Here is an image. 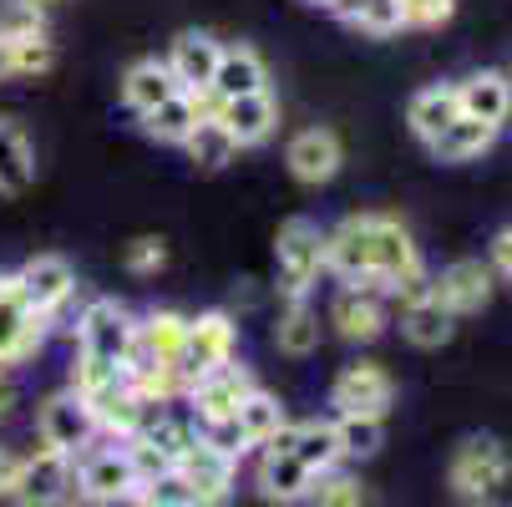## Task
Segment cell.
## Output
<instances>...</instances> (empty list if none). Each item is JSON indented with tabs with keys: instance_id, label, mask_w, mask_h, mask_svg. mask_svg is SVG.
Segmentation results:
<instances>
[{
	"instance_id": "6da1fadb",
	"label": "cell",
	"mask_w": 512,
	"mask_h": 507,
	"mask_svg": "<svg viewBox=\"0 0 512 507\" xmlns=\"http://www.w3.org/2000/svg\"><path fill=\"white\" fill-rule=\"evenodd\" d=\"M325 269H335L340 279L365 284V289H391L401 305L421 300L431 289L421 249L386 213H350L340 229H330L325 234Z\"/></svg>"
},
{
	"instance_id": "7a4b0ae2",
	"label": "cell",
	"mask_w": 512,
	"mask_h": 507,
	"mask_svg": "<svg viewBox=\"0 0 512 507\" xmlns=\"http://www.w3.org/2000/svg\"><path fill=\"white\" fill-rule=\"evenodd\" d=\"M325 274V234L315 219H289L274 239V284L284 300H305Z\"/></svg>"
},
{
	"instance_id": "3957f363",
	"label": "cell",
	"mask_w": 512,
	"mask_h": 507,
	"mask_svg": "<svg viewBox=\"0 0 512 507\" xmlns=\"http://www.w3.org/2000/svg\"><path fill=\"white\" fill-rule=\"evenodd\" d=\"M173 477L183 482V492L193 497V507H224L229 492H234V452L218 447L213 437H193L178 452Z\"/></svg>"
},
{
	"instance_id": "277c9868",
	"label": "cell",
	"mask_w": 512,
	"mask_h": 507,
	"mask_svg": "<svg viewBox=\"0 0 512 507\" xmlns=\"http://www.w3.org/2000/svg\"><path fill=\"white\" fill-rule=\"evenodd\" d=\"M512 477V457L497 437H467L457 452H452V467H447V482L457 497L467 502H487L507 487Z\"/></svg>"
},
{
	"instance_id": "5b68a950",
	"label": "cell",
	"mask_w": 512,
	"mask_h": 507,
	"mask_svg": "<svg viewBox=\"0 0 512 507\" xmlns=\"http://www.w3.org/2000/svg\"><path fill=\"white\" fill-rule=\"evenodd\" d=\"M16 507H66L77 497V472H71V457L66 452H31L26 462H16V477H11V492H6Z\"/></svg>"
},
{
	"instance_id": "8992f818",
	"label": "cell",
	"mask_w": 512,
	"mask_h": 507,
	"mask_svg": "<svg viewBox=\"0 0 512 507\" xmlns=\"http://www.w3.org/2000/svg\"><path fill=\"white\" fill-rule=\"evenodd\" d=\"M239 355V325L234 315L224 310H203L198 320H188V335H183V360H178V371H183V386L218 371V366H229V360Z\"/></svg>"
},
{
	"instance_id": "52a82bcc",
	"label": "cell",
	"mask_w": 512,
	"mask_h": 507,
	"mask_svg": "<svg viewBox=\"0 0 512 507\" xmlns=\"http://www.w3.org/2000/svg\"><path fill=\"white\" fill-rule=\"evenodd\" d=\"M132 330H137V320L117 300H92L77 320V355H92L102 366H127Z\"/></svg>"
},
{
	"instance_id": "ba28073f",
	"label": "cell",
	"mask_w": 512,
	"mask_h": 507,
	"mask_svg": "<svg viewBox=\"0 0 512 507\" xmlns=\"http://www.w3.org/2000/svg\"><path fill=\"white\" fill-rule=\"evenodd\" d=\"M396 401V381L386 366H376V360H355V366H345L330 386V406L335 416H381L391 411Z\"/></svg>"
},
{
	"instance_id": "9c48e42d",
	"label": "cell",
	"mask_w": 512,
	"mask_h": 507,
	"mask_svg": "<svg viewBox=\"0 0 512 507\" xmlns=\"http://www.w3.org/2000/svg\"><path fill=\"white\" fill-rule=\"evenodd\" d=\"M36 431H41V447L77 457V452L92 442V431H97L87 396L71 391V386L56 391V396H46V401H41V416H36Z\"/></svg>"
},
{
	"instance_id": "30bf717a",
	"label": "cell",
	"mask_w": 512,
	"mask_h": 507,
	"mask_svg": "<svg viewBox=\"0 0 512 507\" xmlns=\"http://www.w3.org/2000/svg\"><path fill=\"white\" fill-rule=\"evenodd\" d=\"M11 279H16V289H21V300H26L41 320L61 315L66 300H71V289H77V269H71L61 254H31Z\"/></svg>"
},
{
	"instance_id": "8fae6325",
	"label": "cell",
	"mask_w": 512,
	"mask_h": 507,
	"mask_svg": "<svg viewBox=\"0 0 512 507\" xmlns=\"http://www.w3.org/2000/svg\"><path fill=\"white\" fill-rule=\"evenodd\" d=\"M46 340V320L21 300L11 274H0V366H21Z\"/></svg>"
},
{
	"instance_id": "7c38bea8",
	"label": "cell",
	"mask_w": 512,
	"mask_h": 507,
	"mask_svg": "<svg viewBox=\"0 0 512 507\" xmlns=\"http://www.w3.org/2000/svg\"><path fill=\"white\" fill-rule=\"evenodd\" d=\"M254 391V381H249V371L244 366H218V371H208V376H198V381H188V401H193V416L213 431V426H229L234 421V411H239V401Z\"/></svg>"
},
{
	"instance_id": "4fadbf2b",
	"label": "cell",
	"mask_w": 512,
	"mask_h": 507,
	"mask_svg": "<svg viewBox=\"0 0 512 507\" xmlns=\"http://www.w3.org/2000/svg\"><path fill=\"white\" fill-rule=\"evenodd\" d=\"M330 325L340 340L350 345H371L386 335V305H381V289H365V284H345L340 295L330 300Z\"/></svg>"
},
{
	"instance_id": "5bb4252c",
	"label": "cell",
	"mask_w": 512,
	"mask_h": 507,
	"mask_svg": "<svg viewBox=\"0 0 512 507\" xmlns=\"http://www.w3.org/2000/svg\"><path fill=\"white\" fill-rule=\"evenodd\" d=\"M87 406H92L97 431H112V437H132V431H142V421L153 416V406L132 391L127 371L112 376V381H102V386H92L87 391Z\"/></svg>"
},
{
	"instance_id": "9a60e30c",
	"label": "cell",
	"mask_w": 512,
	"mask_h": 507,
	"mask_svg": "<svg viewBox=\"0 0 512 507\" xmlns=\"http://www.w3.org/2000/svg\"><path fill=\"white\" fill-rule=\"evenodd\" d=\"M284 163H289V173H295L300 183L320 188V183H330V178L340 173V163H345V148H340V137H335L330 127H305V132H295V137H289Z\"/></svg>"
},
{
	"instance_id": "2e32d148",
	"label": "cell",
	"mask_w": 512,
	"mask_h": 507,
	"mask_svg": "<svg viewBox=\"0 0 512 507\" xmlns=\"http://www.w3.org/2000/svg\"><path fill=\"white\" fill-rule=\"evenodd\" d=\"M213 117L229 127V137L239 142V148H259V142H269L274 127H279V102L264 87V92H249V97L213 102Z\"/></svg>"
},
{
	"instance_id": "e0dca14e",
	"label": "cell",
	"mask_w": 512,
	"mask_h": 507,
	"mask_svg": "<svg viewBox=\"0 0 512 507\" xmlns=\"http://www.w3.org/2000/svg\"><path fill=\"white\" fill-rule=\"evenodd\" d=\"M431 295L442 300L452 315L482 310V305L492 300V264H482V259H457V264H447L442 274L431 279Z\"/></svg>"
},
{
	"instance_id": "ac0fdd59",
	"label": "cell",
	"mask_w": 512,
	"mask_h": 507,
	"mask_svg": "<svg viewBox=\"0 0 512 507\" xmlns=\"http://www.w3.org/2000/svg\"><path fill=\"white\" fill-rule=\"evenodd\" d=\"M254 482H259L264 502L295 507V502H305V497H310V487H315V472H310V467H305L295 452H289V447H264Z\"/></svg>"
},
{
	"instance_id": "d6986e66",
	"label": "cell",
	"mask_w": 512,
	"mask_h": 507,
	"mask_svg": "<svg viewBox=\"0 0 512 507\" xmlns=\"http://www.w3.org/2000/svg\"><path fill=\"white\" fill-rule=\"evenodd\" d=\"M457 107H462V117H477V122L502 132V122L512 117V77L507 71H492V66L472 71L457 87Z\"/></svg>"
},
{
	"instance_id": "ffe728a7",
	"label": "cell",
	"mask_w": 512,
	"mask_h": 507,
	"mask_svg": "<svg viewBox=\"0 0 512 507\" xmlns=\"http://www.w3.org/2000/svg\"><path fill=\"white\" fill-rule=\"evenodd\" d=\"M218 56H224V46H218L208 31H183L173 41V51H168V71H173V82L183 92H208Z\"/></svg>"
},
{
	"instance_id": "44dd1931",
	"label": "cell",
	"mask_w": 512,
	"mask_h": 507,
	"mask_svg": "<svg viewBox=\"0 0 512 507\" xmlns=\"http://www.w3.org/2000/svg\"><path fill=\"white\" fill-rule=\"evenodd\" d=\"M203 112H213L208 92H173L153 112H142V132H148L153 142H188V132L198 127Z\"/></svg>"
},
{
	"instance_id": "7402d4cb",
	"label": "cell",
	"mask_w": 512,
	"mask_h": 507,
	"mask_svg": "<svg viewBox=\"0 0 512 507\" xmlns=\"http://www.w3.org/2000/svg\"><path fill=\"white\" fill-rule=\"evenodd\" d=\"M264 61L254 46H224L213 66V82H208V97L213 102H229V97H249V92H264Z\"/></svg>"
},
{
	"instance_id": "603a6c76",
	"label": "cell",
	"mask_w": 512,
	"mask_h": 507,
	"mask_svg": "<svg viewBox=\"0 0 512 507\" xmlns=\"http://www.w3.org/2000/svg\"><path fill=\"white\" fill-rule=\"evenodd\" d=\"M234 437H239V447H269L279 431L289 426V416H284V406H279V396H269V391H249L244 401H239V411H234Z\"/></svg>"
},
{
	"instance_id": "cb8c5ba5",
	"label": "cell",
	"mask_w": 512,
	"mask_h": 507,
	"mask_svg": "<svg viewBox=\"0 0 512 507\" xmlns=\"http://www.w3.org/2000/svg\"><path fill=\"white\" fill-rule=\"evenodd\" d=\"M269 447H289L315 477L330 472L340 462V442H335V421H300V426H284Z\"/></svg>"
},
{
	"instance_id": "d4e9b609",
	"label": "cell",
	"mask_w": 512,
	"mask_h": 507,
	"mask_svg": "<svg viewBox=\"0 0 512 507\" xmlns=\"http://www.w3.org/2000/svg\"><path fill=\"white\" fill-rule=\"evenodd\" d=\"M36 183V148L16 117H0V193L16 198Z\"/></svg>"
},
{
	"instance_id": "484cf974",
	"label": "cell",
	"mask_w": 512,
	"mask_h": 507,
	"mask_svg": "<svg viewBox=\"0 0 512 507\" xmlns=\"http://www.w3.org/2000/svg\"><path fill=\"white\" fill-rule=\"evenodd\" d=\"M173 92H183V87L173 82L168 61H158V56L132 61V66H127V77H122V102H127L137 117H142V112H153L158 102H168Z\"/></svg>"
},
{
	"instance_id": "4316f807",
	"label": "cell",
	"mask_w": 512,
	"mask_h": 507,
	"mask_svg": "<svg viewBox=\"0 0 512 507\" xmlns=\"http://www.w3.org/2000/svg\"><path fill=\"white\" fill-rule=\"evenodd\" d=\"M401 330H406V340H411V345L436 350V345H447V340H452L457 315H452V310H447V305L426 289L421 300H406V305H401Z\"/></svg>"
},
{
	"instance_id": "83f0119b",
	"label": "cell",
	"mask_w": 512,
	"mask_h": 507,
	"mask_svg": "<svg viewBox=\"0 0 512 507\" xmlns=\"http://www.w3.org/2000/svg\"><path fill=\"white\" fill-rule=\"evenodd\" d=\"M492 142H497V127H487V122H477V117H457L452 127L436 132L426 148H431L436 163H477Z\"/></svg>"
},
{
	"instance_id": "f1b7e54d",
	"label": "cell",
	"mask_w": 512,
	"mask_h": 507,
	"mask_svg": "<svg viewBox=\"0 0 512 507\" xmlns=\"http://www.w3.org/2000/svg\"><path fill=\"white\" fill-rule=\"evenodd\" d=\"M462 117V107H457V87H447V82H431V87H421V92H411V102H406V122H411V132L421 137V142H431L442 127H452Z\"/></svg>"
},
{
	"instance_id": "f546056e",
	"label": "cell",
	"mask_w": 512,
	"mask_h": 507,
	"mask_svg": "<svg viewBox=\"0 0 512 507\" xmlns=\"http://www.w3.org/2000/svg\"><path fill=\"white\" fill-rule=\"evenodd\" d=\"M127 487H137V472H132L127 452L107 447V452H92V457H82V467H77V492H82L87 502H92V497L127 492Z\"/></svg>"
},
{
	"instance_id": "4dcf8cb0",
	"label": "cell",
	"mask_w": 512,
	"mask_h": 507,
	"mask_svg": "<svg viewBox=\"0 0 512 507\" xmlns=\"http://www.w3.org/2000/svg\"><path fill=\"white\" fill-rule=\"evenodd\" d=\"M188 158H193V168H203V173H218V168H229L234 158H239V142L229 137V127L218 122L213 112H203L198 117V127L188 132Z\"/></svg>"
},
{
	"instance_id": "1f68e13d",
	"label": "cell",
	"mask_w": 512,
	"mask_h": 507,
	"mask_svg": "<svg viewBox=\"0 0 512 507\" xmlns=\"http://www.w3.org/2000/svg\"><path fill=\"white\" fill-rule=\"evenodd\" d=\"M330 11H340V21L365 31V36H396L401 31V6L396 0H335Z\"/></svg>"
},
{
	"instance_id": "d6a6232c",
	"label": "cell",
	"mask_w": 512,
	"mask_h": 507,
	"mask_svg": "<svg viewBox=\"0 0 512 507\" xmlns=\"http://www.w3.org/2000/svg\"><path fill=\"white\" fill-rule=\"evenodd\" d=\"M274 345H279L284 355H310V350L320 345V315H315L305 300H289V310H284L279 325H274Z\"/></svg>"
},
{
	"instance_id": "836d02e7",
	"label": "cell",
	"mask_w": 512,
	"mask_h": 507,
	"mask_svg": "<svg viewBox=\"0 0 512 507\" xmlns=\"http://www.w3.org/2000/svg\"><path fill=\"white\" fill-rule=\"evenodd\" d=\"M335 442H340V457H376L386 447V421L381 416H335Z\"/></svg>"
},
{
	"instance_id": "e575fe53",
	"label": "cell",
	"mask_w": 512,
	"mask_h": 507,
	"mask_svg": "<svg viewBox=\"0 0 512 507\" xmlns=\"http://www.w3.org/2000/svg\"><path fill=\"white\" fill-rule=\"evenodd\" d=\"M305 502L310 507H365V487L350 472H320Z\"/></svg>"
},
{
	"instance_id": "d590c367",
	"label": "cell",
	"mask_w": 512,
	"mask_h": 507,
	"mask_svg": "<svg viewBox=\"0 0 512 507\" xmlns=\"http://www.w3.org/2000/svg\"><path fill=\"white\" fill-rule=\"evenodd\" d=\"M46 31L41 0H0V41H26Z\"/></svg>"
},
{
	"instance_id": "8d00e7d4",
	"label": "cell",
	"mask_w": 512,
	"mask_h": 507,
	"mask_svg": "<svg viewBox=\"0 0 512 507\" xmlns=\"http://www.w3.org/2000/svg\"><path fill=\"white\" fill-rule=\"evenodd\" d=\"M11 56H16V77H41V71L56 66V41L41 31V36L11 41Z\"/></svg>"
},
{
	"instance_id": "74e56055",
	"label": "cell",
	"mask_w": 512,
	"mask_h": 507,
	"mask_svg": "<svg viewBox=\"0 0 512 507\" xmlns=\"http://www.w3.org/2000/svg\"><path fill=\"white\" fill-rule=\"evenodd\" d=\"M122 264H127V274H158L163 264H168V244L158 239V234H137L132 244H127V254H122Z\"/></svg>"
},
{
	"instance_id": "f35d334b",
	"label": "cell",
	"mask_w": 512,
	"mask_h": 507,
	"mask_svg": "<svg viewBox=\"0 0 512 507\" xmlns=\"http://www.w3.org/2000/svg\"><path fill=\"white\" fill-rule=\"evenodd\" d=\"M396 6H401V26H421V31L447 26L457 16V0H396Z\"/></svg>"
},
{
	"instance_id": "ab89813d",
	"label": "cell",
	"mask_w": 512,
	"mask_h": 507,
	"mask_svg": "<svg viewBox=\"0 0 512 507\" xmlns=\"http://www.w3.org/2000/svg\"><path fill=\"white\" fill-rule=\"evenodd\" d=\"M142 502H148V507H193V497L183 492V482L173 472L158 477V482H142Z\"/></svg>"
},
{
	"instance_id": "60d3db41",
	"label": "cell",
	"mask_w": 512,
	"mask_h": 507,
	"mask_svg": "<svg viewBox=\"0 0 512 507\" xmlns=\"http://www.w3.org/2000/svg\"><path fill=\"white\" fill-rule=\"evenodd\" d=\"M492 274L512 279V224H502V229L492 234Z\"/></svg>"
},
{
	"instance_id": "b9f144b4",
	"label": "cell",
	"mask_w": 512,
	"mask_h": 507,
	"mask_svg": "<svg viewBox=\"0 0 512 507\" xmlns=\"http://www.w3.org/2000/svg\"><path fill=\"white\" fill-rule=\"evenodd\" d=\"M92 507H148V502H142V487H127L112 497H92Z\"/></svg>"
},
{
	"instance_id": "7bdbcfd3",
	"label": "cell",
	"mask_w": 512,
	"mask_h": 507,
	"mask_svg": "<svg viewBox=\"0 0 512 507\" xmlns=\"http://www.w3.org/2000/svg\"><path fill=\"white\" fill-rule=\"evenodd\" d=\"M16 396H21V391H16V381L6 376V366H0V416H6V411L16 406Z\"/></svg>"
},
{
	"instance_id": "ee69618b",
	"label": "cell",
	"mask_w": 512,
	"mask_h": 507,
	"mask_svg": "<svg viewBox=\"0 0 512 507\" xmlns=\"http://www.w3.org/2000/svg\"><path fill=\"white\" fill-rule=\"evenodd\" d=\"M11 477H16V457H11L6 447H0V497L11 492Z\"/></svg>"
},
{
	"instance_id": "f6af8a7d",
	"label": "cell",
	"mask_w": 512,
	"mask_h": 507,
	"mask_svg": "<svg viewBox=\"0 0 512 507\" xmlns=\"http://www.w3.org/2000/svg\"><path fill=\"white\" fill-rule=\"evenodd\" d=\"M16 77V56H11V41H0V82Z\"/></svg>"
},
{
	"instance_id": "bcb514c9",
	"label": "cell",
	"mask_w": 512,
	"mask_h": 507,
	"mask_svg": "<svg viewBox=\"0 0 512 507\" xmlns=\"http://www.w3.org/2000/svg\"><path fill=\"white\" fill-rule=\"evenodd\" d=\"M315 6H335V0H315Z\"/></svg>"
},
{
	"instance_id": "7dc6e473",
	"label": "cell",
	"mask_w": 512,
	"mask_h": 507,
	"mask_svg": "<svg viewBox=\"0 0 512 507\" xmlns=\"http://www.w3.org/2000/svg\"><path fill=\"white\" fill-rule=\"evenodd\" d=\"M507 77H512V61H507Z\"/></svg>"
}]
</instances>
